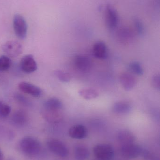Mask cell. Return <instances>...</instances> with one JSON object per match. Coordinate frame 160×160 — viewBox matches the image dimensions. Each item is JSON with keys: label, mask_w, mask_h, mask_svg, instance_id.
I'll use <instances>...</instances> for the list:
<instances>
[{"label": "cell", "mask_w": 160, "mask_h": 160, "mask_svg": "<svg viewBox=\"0 0 160 160\" xmlns=\"http://www.w3.org/2000/svg\"><path fill=\"white\" fill-rule=\"evenodd\" d=\"M20 149L24 155L34 157L40 154L42 146L40 142L34 137L27 136L22 139L20 142Z\"/></svg>", "instance_id": "6da1fadb"}, {"label": "cell", "mask_w": 160, "mask_h": 160, "mask_svg": "<svg viewBox=\"0 0 160 160\" xmlns=\"http://www.w3.org/2000/svg\"><path fill=\"white\" fill-rule=\"evenodd\" d=\"M94 155L99 160H113L114 158L113 148L109 144L96 145L93 149Z\"/></svg>", "instance_id": "7a4b0ae2"}, {"label": "cell", "mask_w": 160, "mask_h": 160, "mask_svg": "<svg viewBox=\"0 0 160 160\" xmlns=\"http://www.w3.org/2000/svg\"><path fill=\"white\" fill-rule=\"evenodd\" d=\"M47 146L51 152L58 157L66 158L69 154V150L67 146L58 139H49L47 142Z\"/></svg>", "instance_id": "3957f363"}, {"label": "cell", "mask_w": 160, "mask_h": 160, "mask_svg": "<svg viewBox=\"0 0 160 160\" xmlns=\"http://www.w3.org/2000/svg\"><path fill=\"white\" fill-rule=\"evenodd\" d=\"M13 28L15 34L18 38L24 39L27 33V25L23 17L16 14L13 18Z\"/></svg>", "instance_id": "277c9868"}, {"label": "cell", "mask_w": 160, "mask_h": 160, "mask_svg": "<svg viewBox=\"0 0 160 160\" xmlns=\"http://www.w3.org/2000/svg\"><path fill=\"white\" fill-rule=\"evenodd\" d=\"M105 22L107 28L110 30H113L118 25L119 22L118 13L111 5H107L105 8Z\"/></svg>", "instance_id": "5b68a950"}, {"label": "cell", "mask_w": 160, "mask_h": 160, "mask_svg": "<svg viewBox=\"0 0 160 160\" xmlns=\"http://www.w3.org/2000/svg\"><path fill=\"white\" fill-rule=\"evenodd\" d=\"M142 150V148L140 146L132 143L122 145L120 149V152L124 158L133 159L141 156Z\"/></svg>", "instance_id": "8992f818"}, {"label": "cell", "mask_w": 160, "mask_h": 160, "mask_svg": "<svg viewBox=\"0 0 160 160\" xmlns=\"http://www.w3.org/2000/svg\"><path fill=\"white\" fill-rule=\"evenodd\" d=\"M3 51L8 56L15 58L21 54L23 48L21 44L16 41H8L6 42L2 47Z\"/></svg>", "instance_id": "52a82bcc"}, {"label": "cell", "mask_w": 160, "mask_h": 160, "mask_svg": "<svg viewBox=\"0 0 160 160\" xmlns=\"http://www.w3.org/2000/svg\"><path fill=\"white\" fill-rule=\"evenodd\" d=\"M21 69L24 73L30 74L35 72L37 69V64L33 55H26L23 56L21 60Z\"/></svg>", "instance_id": "ba28073f"}, {"label": "cell", "mask_w": 160, "mask_h": 160, "mask_svg": "<svg viewBox=\"0 0 160 160\" xmlns=\"http://www.w3.org/2000/svg\"><path fill=\"white\" fill-rule=\"evenodd\" d=\"M18 88L23 93L35 98H39L42 93L41 89L39 87L28 82H23L20 83Z\"/></svg>", "instance_id": "9c48e42d"}, {"label": "cell", "mask_w": 160, "mask_h": 160, "mask_svg": "<svg viewBox=\"0 0 160 160\" xmlns=\"http://www.w3.org/2000/svg\"><path fill=\"white\" fill-rule=\"evenodd\" d=\"M74 64L77 69L83 72L88 71L92 66L90 59L83 55H76L74 58Z\"/></svg>", "instance_id": "30bf717a"}, {"label": "cell", "mask_w": 160, "mask_h": 160, "mask_svg": "<svg viewBox=\"0 0 160 160\" xmlns=\"http://www.w3.org/2000/svg\"><path fill=\"white\" fill-rule=\"evenodd\" d=\"M119 81L126 91H129L134 88L137 83L136 78L129 73H122L119 77Z\"/></svg>", "instance_id": "8fae6325"}, {"label": "cell", "mask_w": 160, "mask_h": 160, "mask_svg": "<svg viewBox=\"0 0 160 160\" xmlns=\"http://www.w3.org/2000/svg\"><path fill=\"white\" fill-rule=\"evenodd\" d=\"M69 134L73 139L81 140L86 138L88 134V131L83 125H76L70 128Z\"/></svg>", "instance_id": "7c38bea8"}, {"label": "cell", "mask_w": 160, "mask_h": 160, "mask_svg": "<svg viewBox=\"0 0 160 160\" xmlns=\"http://www.w3.org/2000/svg\"><path fill=\"white\" fill-rule=\"evenodd\" d=\"M132 109L131 104L127 101H121L115 102L112 107V111L117 114H126L130 112Z\"/></svg>", "instance_id": "4fadbf2b"}, {"label": "cell", "mask_w": 160, "mask_h": 160, "mask_svg": "<svg viewBox=\"0 0 160 160\" xmlns=\"http://www.w3.org/2000/svg\"><path fill=\"white\" fill-rule=\"evenodd\" d=\"M117 139L118 142L123 145L134 143L136 137L130 131L122 130L120 131L117 134Z\"/></svg>", "instance_id": "5bb4252c"}, {"label": "cell", "mask_w": 160, "mask_h": 160, "mask_svg": "<svg viewBox=\"0 0 160 160\" xmlns=\"http://www.w3.org/2000/svg\"><path fill=\"white\" fill-rule=\"evenodd\" d=\"M43 115L45 119L50 123H57L62 121L63 114L61 110L45 111L44 110Z\"/></svg>", "instance_id": "9a60e30c"}, {"label": "cell", "mask_w": 160, "mask_h": 160, "mask_svg": "<svg viewBox=\"0 0 160 160\" xmlns=\"http://www.w3.org/2000/svg\"><path fill=\"white\" fill-rule=\"evenodd\" d=\"M93 53L96 58L101 60L106 58L107 56V48L103 41H97L93 47Z\"/></svg>", "instance_id": "2e32d148"}, {"label": "cell", "mask_w": 160, "mask_h": 160, "mask_svg": "<svg viewBox=\"0 0 160 160\" xmlns=\"http://www.w3.org/2000/svg\"><path fill=\"white\" fill-rule=\"evenodd\" d=\"M27 116L24 111L18 110L13 114L11 118V122L17 127H22L26 124Z\"/></svg>", "instance_id": "e0dca14e"}, {"label": "cell", "mask_w": 160, "mask_h": 160, "mask_svg": "<svg viewBox=\"0 0 160 160\" xmlns=\"http://www.w3.org/2000/svg\"><path fill=\"white\" fill-rule=\"evenodd\" d=\"M63 104L62 102L57 98H51L47 100L44 104V110L56 111L62 110Z\"/></svg>", "instance_id": "ac0fdd59"}, {"label": "cell", "mask_w": 160, "mask_h": 160, "mask_svg": "<svg viewBox=\"0 0 160 160\" xmlns=\"http://www.w3.org/2000/svg\"><path fill=\"white\" fill-rule=\"evenodd\" d=\"M90 152L88 148L82 145H78L74 148V156L77 160H86L89 158Z\"/></svg>", "instance_id": "d6986e66"}, {"label": "cell", "mask_w": 160, "mask_h": 160, "mask_svg": "<svg viewBox=\"0 0 160 160\" xmlns=\"http://www.w3.org/2000/svg\"><path fill=\"white\" fill-rule=\"evenodd\" d=\"M79 94L81 97L85 100H91L98 97V92L94 88H82L79 90Z\"/></svg>", "instance_id": "ffe728a7"}, {"label": "cell", "mask_w": 160, "mask_h": 160, "mask_svg": "<svg viewBox=\"0 0 160 160\" xmlns=\"http://www.w3.org/2000/svg\"><path fill=\"white\" fill-rule=\"evenodd\" d=\"M129 68L135 75L142 76L143 75L144 70L142 65L138 62H132L129 65Z\"/></svg>", "instance_id": "44dd1931"}, {"label": "cell", "mask_w": 160, "mask_h": 160, "mask_svg": "<svg viewBox=\"0 0 160 160\" xmlns=\"http://www.w3.org/2000/svg\"><path fill=\"white\" fill-rule=\"evenodd\" d=\"M54 74L58 79L64 82H68L71 79V75L69 73L62 70H55Z\"/></svg>", "instance_id": "7402d4cb"}, {"label": "cell", "mask_w": 160, "mask_h": 160, "mask_svg": "<svg viewBox=\"0 0 160 160\" xmlns=\"http://www.w3.org/2000/svg\"><path fill=\"white\" fill-rule=\"evenodd\" d=\"M11 64V60L8 56L2 55L0 57V71L3 72L8 70Z\"/></svg>", "instance_id": "603a6c76"}, {"label": "cell", "mask_w": 160, "mask_h": 160, "mask_svg": "<svg viewBox=\"0 0 160 160\" xmlns=\"http://www.w3.org/2000/svg\"><path fill=\"white\" fill-rule=\"evenodd\" d=\"M11 107L0 101V118H5L7 117L11 112Z\"/></svg>", "instance_id": "cb8c5ba5"}, {"label": "cell", "mask_w": 160, "mask_h": 160, "mask_svg": "<svg viewBox=\"0 0 160 160\" xmlns=\"http://www.w3.org/2000/svg\"><path fill=\"white\" fill-rule=\"evenodd\" d=\"M142 155L145 160H160L157 155L146 149H143Z\"/></svg>", "instance_id": "d4e9b609"}, {"label": "cell", "mask_w": 160, "mask_h": 160, "mask_svg": "<svg viewBox=\"0 0 160 160\" xmlns=\"http://www.w3.org/2000/svg\"><path fill=\"white\" fill-rule=\"evenodd\" d=\"M151 83L154 88L157 90L160 89V76L159 74H156L152 77Z\"/></svg>", "instance_id": "484cf974"}, {"label": "cell", "mask_w": 160, "mask_h": 160, "mask_svg": "<svg viewBox=\"0 0 160 160\" xmlns=\"http://www.w3.org/2000/svg\"><path fill=\"white\" fill-rule=\"evenodd\" d=\"M16 99L22 104L28 105L30 103L29 100L27 99V98H25V97L22 96L21 95H19V94L18 95H16Z\"/></svg>", "instance_id": "4316f807"}, {"label": "cell", "mask_w": 160, "mask_h": 160, "mask_svg": "<svg viewBox=\"0 0 160 160\" xmlns=\"http://www.w3.org/2000/svg\"><path fill=\"white\" fill-rule=\"evenodd\" d=\"M135 27L137 32L139 33V34L142 35L144 33V26H143L141 22L139 20H136L135 21Z\"/></svg>", "instance_id": "83f0119b"}, {"label": "cell", "mask_w": 160, "mask_h": 160, "mask_svg": "<svg viewBox=\"0 0 160 160\" xmlns=\"http://www.w3.org/2000/svg\"><path fill=\"white\" fill-rule=\"evenodd\" d=\"M0 160H3V154L1 149H0Z\"/></svg>", "instance_id": "f1b7e54d"}]
</instances>
